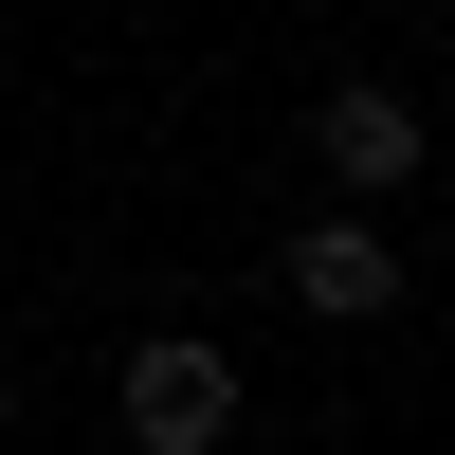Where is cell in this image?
I'll list each match as a JSON object with an SVG mask.
<instances>
[{
    "mask_svg": "<svg viewBox=\"0 0 455 455\" xmlns=\"http://www.w3.org/2000/svg\"><path fill=\"white\" fill-rule=\"evenodd\" d=\"M109 419H128V455H219L237 437V364H219L201 328H164V347H128V401H109Z\"/></svg>",
    "mask_w": 455,
    "mask_h": 455,
    "instance_id": "7a4b0ae2",
    "label": "cell"
},
{
    "mask_svg": "<svg viewBox=\"0 0 455 455\" xmlns=\"http://www.w3.org/2000/svg\"><path fill=\"white\" fill-rule=\"evenodd\" d=\"M0 419H19V364H0Z\"/></svg>",
    "mask_w": 455,
    "mask_h": 455,
    "instance_id": "277c9868",
    "label": "cell"
},
{
    "mask_svg": "<svg viewBox=\"0 0 455 455\" xmlns=\"http://www.w3.org/2000/svg\"><path fill=\"white\" fill-rule=\"evenodd\" d=\"M310 164H328V201H364V219H383L401 182H419V109H401L383 73H347V92L310 109Z\"/></svg>",
    "mask_w": 455,
    "mask_h": 455,
    "instance_id": "3957f363",
    "label": "cell"
},
{
    "mask_svg": "<svg viewBox=\"0 0 455 455\" xmlns=\"http://www.w3.org/2000/svg\"><path fill=\"white\" fill-rule=\"evenodd\" d=\"M274 291H291L310 328H383V310H401V237H383L364 201H328V219L274 237Z\"/></svg>",
    "mask_w": 455,
    "mask_h": 455,
    "instance_id": "6da1fadb",
    "label": "cell"
}]
</instances>
